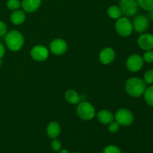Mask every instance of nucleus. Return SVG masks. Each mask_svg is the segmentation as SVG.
Listing matches in <instances>:
<instances>
[{"label":"nucleus","mask_w":153,"mask_h":153,"mask_svg":"<svg viewBox=\"0 0 153 153\" xmlns=\"http://www.w3.org/2000/svg\"><path fill=\"white\" fill-rule=\"evenodd\" d=\"M126 91L132 97H139L144 94L146 89V84L139 78H131L126 82Z\"/></svg>","instance_id":"f257e3e1"},{"label":"nucleus","mask_w":153,"mask_h":153,"mask_svg":"<svg viewBox=\"0 0 153 153\" xmlns=\"http://www.w3.org/2000/svg\"><path fill=\"white\" fill-rule=\"evenodd\" d=\"M4 40L8 49L12 51L19 50L24 43L23 36L16 30H13L6 34Z\"/></svg>","instance_id":"f03ea898"},{"label":"nucleus","mask_w":153,"mask_h":153,"mask_svg":"<svg viewBox=\"0 0 153 153\" xmlns=\"http://www.w3.org/2000/svg\"><path fill=\"white\" fill-rule=\"evenodd\" d=\"M117 32L122 37H128L132 33L133 25L127 17H120L115 24Z\"/></svg>","instance_id":"7ed1b4c3"},{"label":"nucleus","mask_w":153,"mask_h":153,"mask_svg":"<svg viewBox=\"0 0 153 153\" xmlns=\"http://www.w3.org/2000/svg\"><path fill=\"white\" fill-rule=\"evenodd\" d=\"M77 114L81 119L91 120L95 116V109L91 103L82 102L77 107Z\"/></svg>","instance_id":"20e7f679"},{"label":"nucleus","mask_w":153,"mask_h":153,"mask_svg":"<svg viewBox=\"0 0 153 153\" xmlns=\"http://www.w3.org/2000/svg\"><path fill=\"white\" fill-rule=\"evenodd\" d=\"M138 4L137 0H120V8L122 13L126 16H133L138 10Z\"/></svg>","instance_id":"39448f33"},{"label":"nucleus","mask_w":153,"mask_h":153,"mask_svg":"<svg viewBox=\"0 0 153 153\" xmlns=\"http://www.w3.org/2000/svg\"><path fill=\"white\" fill-rule=\"evenodd\" d=\"M116 121L121 126H130L134 120L133 114L129 110L126 108H122L118 110L115 114Z\"/></svg>","instance_id":"423d86ee"},{"label":"nucleus","mask_w":153,"mask_h":153,"mask_svg":"<svg viewBox=\"0 0 153 153\" xmlns=\"http://www.w3.org/2000/svg\"><path fill=\"white\" fill-rule=\"evenodd\" d=\"M143 66V60L140 55L137 54H133L130 55L126 61V67L129 71L135 72L139 71Z\"/></svg>","instance_id":"0eeeda50"},{"label":"nucleus","mask_w":153,"mask_h":153,"mask_svg":"<svg viewBox=\"0 0 153 153\" xmlns=\"http://www.w3.org/2000/svg\"><path fill=\"white\" fill-rule=\"evenodd\" d=\"M31 56L37 61H43L49 56L48 49L45 46L37 45L34 46L31 50Z\"/></svg>","instance_id":"6e6552de"},{"label":"nucleus","mask_w":153,"mask_h":153,"mask_svg":"<svg viewBox=\"0 0 153 153\" xmlns=\"http://www.w3.org/2000/svg\"><path fill=\"white\" fill-rule=\"evenodd\" d=\"M132 25L137 33H143L149 27V19L144 15H139L134 18Z\"/></svg>","instance_id":"1a4fd4ad"},{"label":"nucleus","mask_w":153,"mask_h":153,"mask_svg":"<svg viewBox=\"0 0 153 153\" xmlns=\"http://www.w3.org/2000/svg\"><path fill=\"white\" fill-rule=\"evenodd\" d=\"M50 50L56 55H61L67 50V44L62 39H55L50 43Z\"/></svg>","instance_id":"9d476101"},{"label":"nucleus","mask_w":153,"mask_h":153,"mask_svg":"<svg viewBox=\"0 0 153 153\" xmlns=\"http://www.w3.org/2000/svg\"><path fill=\"white\" fill-rule=\"evenodd\" d=\"M137 43L143 50H152L153 49V34L149 33L141 34L137 39Z\"/></svg>","instance_id":"9b49d317"},{"label":"nucleus","mask_w":153,"mask_h":153,"mask_svg":"<svg viewBox=\"0 0 153 153\" xmlns=\"http://www.w3.org/2000/svg\"><path fill=\"white\" fill-rule=\"evenodd\" d=\"M114 58L115 52L111 48H105L100 52V59L103 64H111L114 61Z\"/></svg>","instance_id":"f8f14e48"},{"label":"nucleus","mask_w":153,"mask_h":153,"mask_svg":"<svg viewBox=\"0 0 153 153\" xmlns=\"http://www.w3.org/2000/svg\"><path fill=\"white\" fill-rule=\"evenodd\" d=\"M41 4V0H22L21 5L25 11L31 13L40 7Z\"/></svg>","instance_id":"ddd939ff"},{"label":"nucleus","mask_w":153,"mask_h":153,"mask_svg":"<svg viewBox=\"0 0 153 153\" xmlns=\"http://www.w3.org/2000/svg\"><path fill=\"white\" fill-rule=\"evenodd\" d=\"M97 118H98L99 121L104 125L110 124L114 120L113 114L107 110H103L99 112L98 114H97Z\"/></svg>","instance_id":"4468645a"},{"label":"nucleus","mask_w":153,"mask_h":153,"mask_svg":"<svg viewBox=\"0 0 153 153\" xmlns=\"http://www.w3.org/2000/svg\"><path fill=\"white\" fill-rule=\"evenodd\" d=\"M48 136L51 138L55 139L58 137L61 132V127L59 124L56 122H52L48 125L47 129H46Z\"/></svg>","instance_id":"2eb2a0df"},{"label":"nucleus","mask_w":153,"mask_h":153,"mask_svg":"<svg viewBox=\"0 0 153 153\" xmlns=\"http://www.w3.org/2000/svg\"><path fill=\"white\" fill-rule=\"evenodd\" d=\"M25 19V15L22 10H16L10 15V20L14 25H20L24 22Z\"/></svg>","instance_id":"dca6fc26"},{"label":"nucleus","mask_w":153,"mask_h":153,"mask_svg":"<svg viewBox=\"0 0 153 153\" xmlns=\"http://www.w3.org/2000/svg\"><path fill=\"white\" fill-rule=\"evenodd\" d=\"M65 98L71 104H77L80 102L81 97H79V94L73 90H69L66 92Z\"/></svg>","instance_id":"f3484780"},{"label":"nucleus","mask_w":153,"mask_h":153,"mask_svg":"<svg viewBox=\"0 0 153 153\" xmlns=\"http://www.w3.org/2000/svg\"><path fill=\"white\" fill-rule=\"evenodd\" d=\"M108 14L112 19H119L122 15V11L119 7L114 5L108 9Z\"/></svg>","instance_id":"a211bd4d"},{"label":"nucleus","mask_w":153,"mask_h":153,"mask_svg":"<svg viewBox=\"0 0 153 153\" xmlns=\"http://www.w3.org/2000/svg\"><path fill=\"white\" fill-rule=\"evenodd\" d=\"M143 96H144V100L149 105L153 107V85L149 87L148 88H146Z\"/></svg>","instance_id":"6ab92c4d"},{"label":"nucleus","mask_w":153,"mask_h":153,"mask_svg":"<svg viewBox=\"0 0 153 153\" xmlns=\"http://www.w3.org/2000/svg\"><path fill=\"white\" fill-rule=\"evenodd\" d=\"M138 6L148 12L153 10V0H137Z\"/></svg>","instance_id":"aec40b11"},{"label":"nucleus","mask_w":153,"mask_h":153,"mask_svg":"<svg viewBox=\"0 0 153 153\" xmlns=\"http://www.w3.org/2000/svg\"><path fill=\"white\" fill-rule=\"evenodd\" d=\"M21 2L19 0H8L7 2V8L11 10H16L20 7Z\"/></svg>","instance_id":"412c9836"},{"label":"nucleus","mask_w":153,"mask_h":153,"mask_svg":"<svg viewBox=\"0 0 153 153\" xmlns=\"http://www.w3.org/2000/svg\"><path fill=\"white\" fill-rule=\"evenodd\" d=\"M143 81L148 85L153 84V70H147L143 75Z\"/></svg>","instance_id":"4be33fe9"},{"label":"nucleus","mask_w":153,"mask_h":153,"mask_svg":"<svg viewBox=\"0 0 153 153\" xmlns=\"http://www.w3.org/2000/svg\"><path fill=\"white\" fill-rule=\"evenodd\" d=\"M103 153H121L120 149L119 147L114 145L106 146L103 150Z\"/></svg>","instance_id":"5701e85b"},{"label":"nucleus","mask_w":153,"mask_h":153,"mask_svg":"<svg viewBox=\"0 0 153 153\" xmlns=\"http://www.w3.org/2000/svg\"><path fill=\"white\" fill-rule=\"evenodd\" d=\"M143 61H146L147 63H152L153 62V51L149 50L146 51L143 55Z\"/></svg>","instance_id":"b1692460"},{"label":"nucleus","mask_w":153,"mask_h":153,"mask_svg":"<svg viewBox=\"0 0 153 153\" xmlns=\"http://www.w3.org/2000/svg\"><path fill=\"white\" fill-rule=\"evenodd\" d=\"M51 147H52V149H53L55 152H58V151H60V149H61V142L58 140L55 139V140H52V142L51 143Z\"/></svg>","instance_id":"393cba45"},{"label":"nucleus","mask_w":153,"mask_h":153,"mask_svg":"<svg viewBox=\"0 0 153 153\" xmlns=\"http://www.w3.org/2000/svg\"><path fill=\"white\" fill-rule=\"evenodd\" d=\"M120 124L117 122H111L109 125V131L111 133H115L119 130Z\"/></svg>","instance_id":"a878e982"},{"label":"nucleus","mask_w":153,"mask_h":153,"mask_svg":"<svg viewBox=\"0 0 153 153\" xmlns=\"http://www.w3.org/2000/svg\"><path fill=\"white\" fill-rule=\"evenodd\" d=\"M7 25L3 21L0 20V37L7 34Z\"/></svg>","instance_id":"bb28decb"},{"label":"nucleus","mask_w":153,"mask_h":153,"mask_svg":"<svg viewBox=\"0 0 153 153\" xmlns=\"http://www.w3.org/2000/svg\"><path fill=\"white\" fill-rule=\"evenodd\" d=\"M4 52H5V49H4V45L0 42V59L4 56Z\"/></svg>","instance_id":"cd10ccee"},{"label":"nucleus","mask_w":153,"mask_h":153,"mask_svg":"<svg viewBox=\"0 0 153 153\" xmlns=\"http://www.w3.org/2000/svg\"><path fill=\"white\" fill-rule=\"evenodd\" d=\"M148 16L150 19L153 20V10H151V11H149V13H148Z\"/></svg>","instance_id":"c85d7f7f"},{"label":"nucleus","mask_w":153,"mask_h":153,"mask_svg":"<svg viewBox=\"0 0 153 153\" xmlns=\"http://www.w3.org/2000/svg\"><path fill=\"white\" fill-rule=\"evenodd\" d=\"M59 153H70L67 149H62V150L60 151Z\"/></svg>","instance_id":"c756f323"},{"label":"nucleus","mask_w":153,"mask_h":153,"mask_svg":"<svg viewBox=\"0 0 153 153\" xmlns=\"http://www.w3.org/2000/svg\"><path fill=\"white\" fill-rule=\"evenodd\" d=\"M1 60L0 59V67H1Z\"/></svg>","instance_id":"7c9ffc66"},{"label":"nucleus","mask_w":153,"mask_h":153,"mask_svg":"<svg viewBox=\"0 0 153 153\" xmlns=\"http://www.w3.org/2000/svg\"><path fill=\"white\" fill-rule=\"evenodd\" d=\"M76 153H80V152H76Z\"/></svg>","instance_id":"2f4dec72"}]
</instances>
